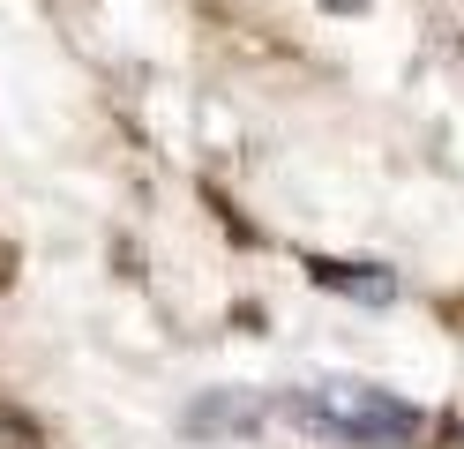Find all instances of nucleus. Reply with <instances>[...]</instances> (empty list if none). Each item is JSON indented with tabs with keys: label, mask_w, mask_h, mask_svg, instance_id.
Listing matches in <instances>:
<instances>
[{
	"label": "nucleus",
	"mask_w": 464,
	"mask_h": 449,
	"mask_svg": "<svg viewBox=\"0 0 464 449\" xmlns=\"http://www.w3.org/2000/svg\"><path fill=\"white\" fill-rule=\"evenodd\" d=\"M277 412L293 419V427L323 434V442H344V449H420L427 442V412L420 405H404L382 382H353V375L285 389Z\"/></svg>",
	"instance_id": "nucleus-1"
},
{
	"label": "nucleus",
	"mask_w": 464,
	"mask_h": 449,
	"mask_svg": "<svg viewBox=\"0 0 464 449\" xmlns=\"http://www.w3.org/2000/svg\"><path fill=\"white\" fill-rule=\"evenodd\" d=\"M307 278L323 285V292L367 299V307H382V299H397V278H390L382 262H330V255H314V262H307Z\"/></svg>",
	"instance_id": "nucleus-2"
},
{
	"label": "nucleus",
	"mask_w": 464,
	"mask_h": 449,
	"mask_svg": "<svg viewBox=\"0 0 464 449\" xmlns=\"http://www.w3.org/2000/svg\"><path fill=\"white\" fill-rule=\"evenodd\" d=\"M0 449H38V427L23 412H8V405H0Z\"/></svg>",
	"instance_id": "nucleus-3"
},
{
	"label": "nucleus",
	"mask_w": 464,
	"mask_h": 449,
	"mask_svg": "<svg viewBox=\"0 0 464 449\" xmlns=\"http://www.w3.org/2000/svg\"><path fill=\"white\" fill-rule=\"evenodd\" d=\"M323 8H337V15H353V8H367V0H323Z\"/></svg>",
	"instance_id": "nucleus-4"
}]
</instances>
